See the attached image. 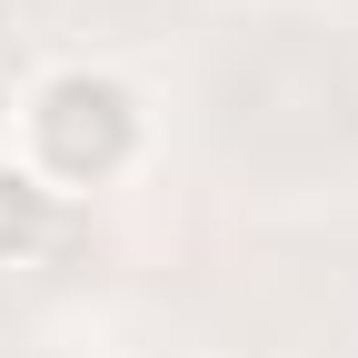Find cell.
<instances>
[{
	"label": "cell",
	"mask_w": 358,
	"mask_h": 358,
	"mask_svg": "<svg viewBox=\"0 0 358 358\" xmlns=\"http://www.w3.org/2000/svg\"><path fill=\"white\" fill-rule=\"evenodd\" d=\"M0 159H20L60 209L100 199V189H129L140 159H150V100L110 60H50V70H30Z\"/></svg>",
	"instance_id": "cell-1"
},
{
	"label": "cell",
	"mask_w": 358,
	"mask_h": 358,
	"mask_svg": "<svg viewBox=\"0 0 358 358\" xmlns=\"http://www.w3.org/2000/svg\"><path fill=\"white\" fill-rule=\"evenodd\" d=\"M50 239H60V199L40 189L20 159H0V268H30Z\"/></svg>",
	"instance_id": "cell-2"
}]
</instances>
